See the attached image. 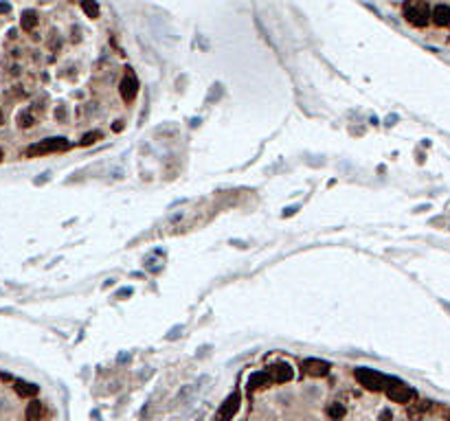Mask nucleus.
Returning a JSON list of instances; mask_svg holds the SVG:
<instances>
[{
    "mask_svg": "<svg viewBox=\"0 0 450 421\" xmlns=\"http://www.w3.org/2000/svg\"><path fill=\"white\" fill-rule=\"evenodd\" d=\"M353 377H356V382L360 384V386L369 388V390H382L389 386V382H391V377H385L382 373H378L374 369H365V366H360V369L353 371Z\"/></svg>",
    "mask_w": 450,
    "mask_h": 421,
    "instance_id": "nucleus-1",
    "label": "nucleus"
},
{
    "mask_svg": "<svg viewBox=\"0 0 450 421\" xmlns=\"http://www.w3.org/2000/svg\"><path fill=\"white\" fill-rule=\"evenodd\" d=\"M66 149H70V143L66 141V138L62 136H55V138H44V141L35 143V145H31L27 149V156L31 158V156H46V154H59V152H66Z\"/></svg>",
    "mask_w": 450,
    "mask_h": 421,
    "instance_id": "nucleus-2",
    "label": "nucleus"
},
{
    "mask_svg": "<svg viewBox=\"0 0 450 421\" xmlns=\"http://www.w3.org/2000/svg\"><path fill=\"white\" fill-rule=\"evenodd\" d=\"M404 18L413 27H426L430 22V7L426 3H406L404 5Z\"/></svg>",
    "mask_w": 450,
    "mask_h": 421,
    "instance_id": "nucleus-3",
    "label": "nucleus"
},
{
    "mask_svg": "<svg viewBox=\"0 0 450 421\" xmlns=\"http://www.w3.org/2000/svg\"><path fill=\"white\" fill-rule=\"evenodd\" d=\"M387 397L391 401H395V404H409L411 399H415V390L409 388L406 384H402L398 380H391L389 382V386L385 388Z\"/></svg>",
    "mask_w": 450,
    "mask_h": 421,
    "instance_id": "nucleus-4",
    "label": "nucleus"
},
{
    "mask_svg": "<svg viewBox=\"0 0 450 421\" xmlns=\"http://www.w3.org/2000/svg\"><path fill=\"white\" fill-rule=\"evenodd\" d=\"M119 92H121L123 101H134L136 94H139V79L132 73V68H125V75L121 83H119Z\"/></svg>",
    "mask_w": 450,
    "mask_h": 421,
    "instance_id": "nucleus-5",
    "label": "nucleus"
},
{
    "mask_svg": "<svg viewBox=\"0 0 450 421\" xmlns=\"http://www.w3.org/2000/svg\"><path fill=\"white\" fill-rule=\"evenodd\" d=\"M266 373L270 375V380L277 382V384H286V382H290L292 377H295V369H292L290 364H286V362H275Z\"/></svg>",
    "mask_w": 450,
    "mask_h": 421,
    "instance_id": "nucleus-6",
    "label": "nucleus"
},
{
    "mask_svg": "<svg viewBox=\"0 0 450 421\" xmlns=\"http://www.w3.org/2000/svg\"><path fill=\"white\" fill-rule=\"evenodd\" d=\"M239 401H242L239 393H231L229 397H226L224 404H222V408H220V412H218V421H231L233 417H235V412L239 410Z\"/></svg>",
    "mask_w": 450,
    "mask_h": 421,
    "instance_id": "nucleus-7",
    "label": "nucleus"
},
{
    "mask_svg": "<svg viewBox=\"0 0 450 421\" xmlns=\"http://www.w3.org/2000/svg\"><path fill=\"white\" fill-rule=\"evenodd\" d=\"M329 369H332V366H329L325 360L312 358V360H305L303 362V371L312 377H325V375H329Z\"/></svg>",
    "mask_w": 450,
    "mask_h": 421,
    "instance_id": "nucleus-8",
    "label": "nucleus"
},
{
    "mask_svg": "<svg viewBox=\"0 0 450 421\" xmlns=\"http://www.w3.org/2000/svg\"><path fill=\"white\" fill-rule=\"evenodd\" d=\"M430 20L437 27H450V7L448 5H435L430 9Z\"/></svg>",
    "mask_w": 450,
    "mask_h": 421,
    "instance_id": "nucleus-9",
    "label": "nucleus"
},
{
    "mask_svg": "<svg viewBox=\"0 0 450 421\" xmlns=\"http://www.w3.org/2000/svg\"><path fill=\"white\" fill-rule=\"evenodd\" d=\"M268 384H273V380H270V375L266 371H257L250 375L248 380V390H257V388H266Z\"/></svg>",
    "mask_w": 450,
    "mask_h": 421,
    "instance_id": "nucleus-10",
    "label": "nucleus"
},
{
    "mask_svg": "<svg viewBox=\"0 0 450 421\" xmlns=\"http://www.w3.org/2000/svg\"><path fill=\"white\" fill-rule=\"evenodd\" d=\"M14 388L20 397H35L38 395V386L31 384V382H25V380H14Z\"/></svg>",
    "mask_w": 450,
    "mask_h": 421,
    "instance_id": "nucleus-11",
    "label": "nucleus"
},
{
    "mask_svg": "<svg viewBox=\"0 0 450 421\" xmlns=\"http://www.w3.org/2000/svg\"><path fill=\"white\" fill-rule=\"evenodd\" d=\"M42 412H44V408H42V401L31 399V404L27 406V421H40L42 419Z\"/></svg>",
    "mask_w": 450,
    "mask_h": 421,
    "instance_id": "nucleus-12",
    "label": "nucleus"
},
{
    "mask_svg": "<svg viewBox=\"0 0 450 421\" xmlns=\"http://www.w3.org/2000/svg\"><path fill=\"white\" fill-rule=\"evenodd\" d=\"M20 25H22V29H25V31H31V29H35V25H38V14H35V11H25V14H22Z\"/></svg>",
    "mask_w": 450,
    "mask_h": 421,
    "instance_id": "nucleus-13",
    "label": "nucleus"
},
{
    "mask_svg": "<svg viewBox=\"0 0 450 421\" xmlns=\"http://www.w3.org/2000/svg\"><path fill=\"white\" fill-rule=\"evenodd\" d=\"M101 136H104V134H101V132H99V130H93V132H86V134H83V136H81L79 145H81V147H90V145H95V143H97V141H101Z\"/></svg>",
    "mask_w": 450,
    "mask_h": 421,
    "instance_id": "nucleus-14",
    "label": "nucleus"
},
{
    "mask_svg": "<svg viewBox=\"0 0 450 421\" xmlns=\"http://www.w3.org/2000/svg\"><path fill=\"white\" fill-rule=\"evenodd\" d=\"M327 417H329V419H334V421L343 419V417H345V406H343V404H329V406H327Z\"/></svg>",
    "mask_w": 450,
    "mask_h": 421,
    "instance_id": "nucleus-15",
    "label": "nucleus"
},
{
    "mask_svg": "<svg viewBox=\"0 0 450 421\" xmlns=\"http://www.w3.org/2000/svg\"><path fill=\"white\" fill-rule=\"evenodd\" d=\"M35 123V117L31 114V110H25V112H20V117H18V125L20 128H31V125Z\"/></svg>",
    "mask_w": 450,
    "mask_h": 421,
    "instance_id": "nucleus-16",
    "label": "nucleus"
},
{
    "mask_svg": "<svg viewBox=\"0 0 450 421\" xmlns=\"http://www.w3.org/2000/svg\"><path fill=\"white\" fill-rule=\"evenodd\" d=\"M81 9L88 14V18H97V16H99V5H97V3L83 0V3H81Z\"/></svg>",
    "mask_w": 450,
    "mask_h": 421,
    "instance_id": "nucleus-17",
    "label": "nucleus"
},
{
    "mask_svg": "<svg viewBox=\"0 0 450 421\" xmlns=\"http://www.w3.org/2000/svg\"><path fill=\"white\" fill-rule=\"evenodd\" d=\"M393 419V414H391V410H385L380 414V421H391Z\"/></svg>",
    "mask_w": 450,
    "mask_h": 421,
    "instance_id": "nucleus-18",
    "label": "nucleus"
},
{
    "mask_svg": "<svg viewBox=\"0 0 450 421\" xmlns=\"http://www.w3.org/2000/svg\"><path fill=\"white\" fill-rule=\"evenodd\" d=\"M9 9H11V7H9V5H7V3H0V14H7V11H9Z\"/></svg>",
    "mask_w": 450,
    "mask_h": 421,
    "instance_id": "nucleus-19",
    "label": "nucleus"
},
{
    "mask_svg": "<svg viewBox=\"0 0 450 421\" xmlns=\"http://www.w3.org/2000/svg\"><path fill=\"white\" fill-rule=\"evenodd\" d=\"M112 128H115V132H119V130H121V128H123V125H121V121H117L115 125H112Z\"/></svg>",
    "mask_w": 450,
    "mask_h": 421,
    "instance_id": "nucleus-20",
    "label": "nucleus"
},
{
    "mask_svg": "<svg viewBox=\"0 0 450 421\" xmlns=\"http://www.w3.org/2000/svg\"><path fill=\"white\" fill-rule=\"evenodd\" d=\"M3 121H5V119H3V112H0V125H3Z\"/></svg>",
    "mask_w": 450,
    "mask_h": 421,
    "instance_id": "nucleus-21",
    "label": "nucleus"
},
{
    "mask_svg": "<svg viewBox=\"0 0 450 421\" xmlns=\"http://www.w3.org/2000/svg\"><path fill=\"white\" fill-rule=\"evenodd\" d=\"M3 156H5V154H3V149H0V160H3Z\"/></svg>",
    "mask_w": 450,
    "mask_h": 421,
    "instance_id": "nucleus-22",
    "label": "nucleus"
},
{
    "mask_svg": "<svg viewBox=\"0 0 450 421\" xmlns=\"http://www.w3.org/2000/svg\"><path fill=\"white\" fill-rule=\"evenodd\" d=\"M448 421H450V417H448Z\"/></svg>",
    "mask_w": 450,
    "mask_h": 421,
    "instance_id": "nucleus-23",
    "label": "nucleus"
}]
</instances>
